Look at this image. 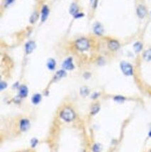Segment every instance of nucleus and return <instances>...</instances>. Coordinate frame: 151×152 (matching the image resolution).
Listing matches in <instances>:
<instances>
[{
  "mask_svg": "<svg viewBox=\"0 0 151 152\" xmlns=\"http://www.w3.org/2000/svg\"><path fill=\"white\" fill-rule=\"evenodd\" d=\"M60 117L65 122H72L75 118V114L74 111L70 107H65L60 113Z\"/></svg>",
  "mask_w": 151,
  "mask_h": 152,
  "instance_id": "f257e3e1",
  "label": "nucleus"
},
{
  "mask_svg": "<svg viewBox=\"0 0 151 152\" xmlns=\"http://www.w3.org/2000/svg\"><path fill=\"white\" fill-rule=\"evenodd\" d=\"M89 42L87 39H80L76 42V47L80 51H86L89 49Z\"/></svg>",
  "mask_w": 151,
  "mask_h": 152,
  "instance_id": "f03ea898",
  "label": "nucleus"
},
{
  "mask_svg": "<svg viewBox=\"0 0 151 152\" xmlns=\"http://www.w3.org/2000/svg\"><path fill=\"white\" fill-rule=\"evenodd\" d=\"M121 68L123 73L126 75H133V68L129 63L126 62H123L121 64Z\"/></svg>",
  "mask_w": 151,
  "mask_h": 152,
  "instance_id": "7ed1b4c3",
  "label": "nucleus"
},
{
  "mask_svg": "<svg viewBox=\"0 0 151 152\" xmlns=\"http://www.w3.org/2000/svg\"><path fill=\"white\" fill-rule=\"evenodd\" d=\"M30 126H31V123L29 120L27 119H22L19 122V127L21 131H27L28 129H29Z\"/></svg>",
  "mask_w": 151,
  "mask_h": 152,
  "instance_id": "20e7f679",
  "label": "nucleus"
},
{
  "mask_svg": "<svg viewBox=\"0 0 151 152\" xmlns=\"http://www.w3.org/2000/svg\"><path fill=\"white\" fill-rule=\"evenodd\" d=\"M62 68L65 70H71L74 68V65L72 63V60L71 58H67L65 60L63 63H62Z\"/></svg>",
  "mask_w": 151,
  "mask_h": 152,
  "instance_id": "39448f33",
  "label": "nucleus"
},
{
  "mask_svg": "<svg viewBox=\"0 0 151 152\" xmlns=\"http://www.w3.org/2000/svg\"><path fill=\"white\" fill-rule=\"evenodd\" d=\"M35 47V43L33 41L28 42L26 45V51L27 53H31L33 50H34Z\"/></svg>",
  "mask_w": 151,
  "mask_h": 152,
  "instance_id": "423d86ee",
  "label": "nucleus"
},
{
  "mask_svg": "<svg viewBox=\"0 0 151 152\" xmlns=\"http://www.w3.org/2000/svg\"><path fill=\"white\" fill-rule=\"evenodd\" d=\"M28 94V88L25 85H22L19 89V96L21 97H26Z\"/></svg>",
  "mask_w": 151,
  "mask_h": 152,
  "instance_id": "0eeeda50",
  "label": "nucleus"
},
{
  "mask_svg": "<svg viewBox=\"0 0 151 152\" xmlns=\"http://www.w3.org/2000/svg\"><path fill=\"white\" fill-rule=\"evenodd\" d=\"M137 12H138V16L140 17H144L145 16V14H146V10L145 9V7L142 5H140L139 7H138L137 9Z\"/></svg>",
  "mask_w": 151,
  "mask_h": 152,
  "instance_id": "6e6552de",
  "label": "nucleus"
},
{
  "mask_svg": "<svg viewBox=\"0 0 151 152\" xmlns=\"http://www.w3.org/2000/svg\"><path fill=\"white\" fill-rule=\"evenodd\" d=\"M94 31L95 34L98 35H101L103 33V27L100 23H96L94 26Z\"/></svg>",
  "mask_w": 151,
  "mask_h": 152,
  "instance_id": "1a4fd4ad",
  "label": "nucleus"
},
{
  "mask_svg": "<svg viewBox=\"0 0 151 152\" xmlns=\"http://www.w3.org/2000/svg\"><path fill=\"white\" fill-rule=\"evenodd\" d=\"M65 75H66V73L65 72V70H60L59 71H57V73L55 74V77H54V80H59Z\"/></svg>",
  "mask_w": 151,
  "mask_h": 152,
  "instance_id": "9d476101",
  "label": "nucleus"
},
{
  "mask_svg": "<svg viewBox=\"0 0 151 152\" xmlns=\"http://www.w3.org/2000/svg\"><path fill=\"white\" fill-rule=\"evenodd\" d=\"M109 47L111 50L116 51L119 48V44L116 41H111L109 43Z\"/></svg>",
  "mask_w": 151,
  "mask_h": 152,
  "instance_id": "9b49d317",
  "label": "nucleus"
},
{
  "mask_svg": "<svg viewBox=\"0 0 151 152\" xmlns=\"http://www.w3.org/2000/svg\"><path fill=\"white\" fill-rule=\"evenodd\" d=\"M48 13H49V10H48V7H46V6H44V7H43V9H42V21H44L46 18H47Z\"/></svg>",
  "mask_w": 151,
  "mask_h": 152,
  "instance_id": "f8f14e48",
  "label": "nucleus"
},
{
  "mask_svg": "<svg viewBox=\"0 0 151 152\" xmlns=\"http://www.w3.org/2000/svg\"><path fill=\"white\" fill-rule=\"evenodd\" d=\"M55 61L54 59L53 58H50L49 59L48 61V63H47V65H48V68H49V70H53L55 69Z\"/></svg>",
  "mask_w": 151,
  "mask_h": 152,
  "instance_id": "ddd939ff",
  "label": "nucleus"
},
{
  "mask_svg": "<svg viewBox=\"0 0 151 152\" xmlns=\"http://www.w3.org/2000/svg\"><path fill=\"white\" fill-rule=\"evenodd\" d=\"M41 100V95L40 94H35L32 97V102L34 104H38Z\"/></svg>",
  "mask_w": 151,
  "mask_h": 152,
  "instance_id": "4468645a",
  "label": "nucleus"
},
{
  "mask_svg": "<svg viewBox=\"0 0 151 152\" xmlns=\"http://www.w3.org/2000/svg\"><path fill=\"white\" fill-rule=\"evenodd\" d=\"M143 57H144L145 60H147V61L151 60V49H149V50L145 52Z\"/></svg>",
  "mask_w": 151,
  "mask_h": 152,
  "instance_id": "2eb2a0df",
  "label": "nucleus"
},
{
  "mask_svg": "<svg viewBox=\"0 0 151 152\" xmlns=\"http://www.w3.org/2000/svg\"><path fill=\"white\" fill-rule=\"evenodd\" d=\"M70 13H71L72 15H76L78 11L77 6L75 4H72L71 7H70Z\"/></svg>",
  "mask_w": 151,
  "mask_h": 152,
  "instance_id": "dca6fc26",
  "label": "nucleus"
},
{
  "mask_svg": "<svg viewBox=\"0 0 151 152\" xmlns=\"http://www.w3.org/2000/svg\"><path fill=\"white\" fill-rule=\"evenodd\" d=\"M143 49V45L141 43H140V42H137L136 44H135L134 45V49H135V51L136 52H140V51H141Z\"/></svg>",
  "mask_w": 151,
  "mask_h": 152,
  "instance_id": "f3484780",
  "label": "nucleus"
},
{
  "mask_svg": "<svg viewBox=\"0 0 151 152\" xmlns=\"http://www.w3.org/2000/svg\"><path fill=\"white\" fill-rule=\"evenodd\" d=\"M99 110V106L97 105V104H95L94 106L92 107V112H92V115H95V114L98 112Z\"/></svg>",
  "mask_w": 151,
  "mask_h": 152,
  "instance_id": "a211bd4d",
  "label": "nucleus"
},
{
  "mask_svg": "<svg viewBox=\"0 0 151 152\" xmlns=\"http://www.w3.org/2000/svg\"><path fill=\"white\" fill-rule=\"evenodd\" d=\"M101 146L99 144H95L93 146V151L94 152H100Z\"/></svg>",
  "mask_w": 151,
  "mask_h": 152,
  "instance_id": "6ab92c4d",
  "label": "nucleus"
},
{
  "mask_svg": "<svg viewBox=\"0 0 151 152\" xmlns=\"http://www.w3.org/2000/svg\"><path fill=\"white\" fill-rule=\"evenodd\" d=\"M38 139L36 138H33L31 139V146L32 147H35L37 145V144H38Z\"/></svg>",
  "mask_w": 151,
  "mask_h": 152,
  "instance_id": "aec40b11",
  "label": "nucleus"
},
{
  "mask_svg": "<svg viewBox=\"0 0 151 152\" xmlns=\"http://www.w3.org/2000/svg\"><path fill=\"white\" fill-rule=\"evenodd\" d=\"M37 18H38V14H37L36 12H35V13H33V14L32 16H31V22L33 23L34 21H36V20L37 19Z\"/></svg>",
  "mask_w": 151,
  "mask_h": 152,
  "instance_id": "412c9836",
  "label": "nucleus"
},
{
  "mask_svg": "<svg viewBox=\"0 0 151 152\" xmlns=\"http://www.w3.org/2000/svg\"><path fill=\"white\" fill-rule=\"evenodd\" d=\"M89 93V90L87 88H82L81 89V94L82 95H87Z\"/></svg>",
  "mask_w": 151,
  "mask_h": 152,
  "instance_id": "4be33fe9",
  "label": "nucleus"
},
{
  "mask_svg": "<svg viewBox=\"0 0 151 152\" xmlns=\"http://www.w3.org/2000/svg\"><path fill=\"white\" fill-rule=\"evenodd\" d=\"M124 97H121V96H116V97H114V100L116 102H121L124 100Z\"/></svg>",
  "mask_w": 151,
  "mask_h": 152,
  "instance_id": "5701e85b",
  "label": "nucleus"
},
{
  "mask_svg": "<svg viewBox=\"0 0 151 152\" xmlns=\"http://www.w3.org/2000/svg\"><path fill=\"white\" fill-rule=\"evenodd\" d=\"M14 0H5V5L8 6V5L11 4L12 3L14 2Z\"/></svg>",
  "mask_w": 151,
  "mask_h": 152,
  "instance_id": "b1692460",
  "label": "nucleus"
},
{
  "mask_svg": "<svg viewBox=\"0 0 151 152\" xmlns=\"http://www.w3.org/2000/svg\"><path fill=\"white\" fill-rule=\"evenodd\" d=\"M7 87V84L5 83H4V82H2L1 83V85H0V88H1V90H2L4 89V88H6Z\"/></svg>",
  "mask_w": 151,
  "mask_h": 152,
  "instance_id": "393cba45",
  "label": "nucleus"
},
{
  "mask_svg": "<svg viewBox=\"0 0 151 152\" xmlns=\"http://www.w3.org/2000/svg\"><path fill=\"white\" fill-rule=\"evenodd\" d=\"M149 136H151V131H150V133H149Z\"/></svg>",
  "mask_w": 151,
  "mask_h": 152,
  "instance_id": "a878e982",
  "label": "nucleus"
},
{
  "mask_svg": "<svg viewBox=\"0 0 151 152\" xmlns=\"http://www.w3.org/2000/svg\"><path fill=\"white\" fill-rule=\"evenodd\" d=\"M150 152H151V151H150Z\"/></svg>",
  "mask_w": 151,
  "mask_h": 152,
  "instance_id": "bb28decb",
  "label": "nucleus"
}]
</instances>
